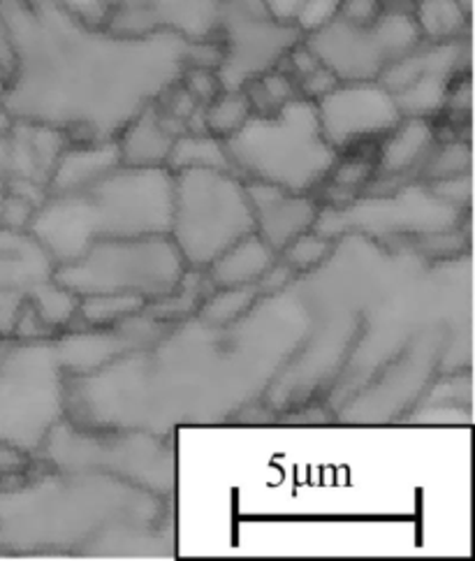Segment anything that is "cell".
I'll list each match as a JSON object with an SVG mask.
<instances>
[{
    "label": "cell",
    "instance_id": "obj_1",
    "mask_svg": "<svg viewBox=\"0 0 475 561\" xmlns=\"http://www.w3.org/2000/svg\"><path fill=\"white\" fill-rule=\"evenodd\" d=\"M311 316L288 290L260 297L232 325L200 318L132 348L70 386L77 425L163 434L184 423H219L248 409L302 351Z\"/></svg>",
    "mask_w": 475,
    "mask_h": 561
},
{
    "label": "cell",
    "instance_id": "obj_2",
    "mask_svg": "<svg viewBox=\"0 0 475 561\" xmlns=\"http://www.w3.org/2000/svg\"><path fill=\"white\" fill-rule=\"evenodd\" d=\"M0 14L12 47L3 114L63 130L70 142L116 139L186 68L188 39L170 31L116 33L33 0H0Z\"/></svg>",
    "mask_w": 475,
    "mask_h": 561
},
{
    "label": "cell",
    "instance_id": "obj_3",
    "mask_svg": "<svg viewBox=\"0 0 475 561\" xmlns=\"http://www.w3.org/2000/svg\"><path fill=\"white\" fill-rule=\"evenodd\" d=\"M161 515V494L147 488L109 473L58 471L16 488L0 485V552H158L151 536Z\"/></svg>",
    "mask_w": 475,
    "mask_h": 561
},
{
    "label": "cell",
    "instance_id": "obj_4",
    "mask_svg": "<svg viewBox=\"0 0 475 561\" xmlns=\"http://www.w3.org/2000/svg\"><path fill=\"white\" fill-rule=\"evenodd\" d=\"M174 172L118 165L82 191L49 195L28 224L56 265L72 263L93 242L170 234Z\"/></svg>",
    "mask_w": 475,
    "mask_h": 561
},
{
    "label": "cell",
    "instance_id": "obj_5",
    "mask_svg": "<svg viewBox=\"0 0 475 561\" xmlns=\"http://www.w3.org/2000/svg\"><path fill=\"white\" fill-rule=\"evenodd\" d=\"M225 147L236 174L290 193H311L325 184L339 158L321 130L315 103L302 95L269 114H253Z\"/></svg>",
    "mask_w": 475,
    "mask_h": 561
},
{
    "label": "cell",
    "instance_id": "obj_6",
    "mask_svg": "<svg viewBox=\"0 0 475 561\" xmlns=\"http://www.w3.org/2000/svg\"><path fill=\"white\" fill-rule=\"evenodd\" d=\"M251 232L255 218L246 182L234 172L209 168L174 172L170 237L188 270H207Z\"/></svg>",
    "mask_w": 475,
    "mask_h": 561
},
{
    "label": "cell",
    "instance_id": "obj_7",
    "mask_svg": "<svg viewBox=\"0 0 475 561\" xmlns=\"http://www.w3.org/2000/svg\"><path fill=\"white\" fill-rule=\"evenodd\" d=\"M68 380L56 342H0V440L37 453L68 415Z\"/></svg>",
    "mask_w": 475,
    "mask_h": 561
},
{
    "label": "cell",
    "instance_id": "obj_8",
    "mask_svg": "<svg viewBox=\"0 0 475 561\" xmlns=\"http://www.w3.org/2000/svg\"><path fill=\"white\" fill-rule=\"evenodd\" d=\"M186 260L170 234L101 239L72 263L56 265L51 278L77 297L140 295L155 302L182 286Z\"/></svg>",
    "mask_w": 475,
    "mask_h": 561
},
{
    "label": "cell",
    "instance_id": "obj_9",
    "mask_svg": "<svg viewBox=\"0 0 475 561\" xmlns=\"http://www.w3.org/2000/svg\"><path fill=\"white\" fill-rule=\"evenodd\" d=\"M43 448L58 471L109 473L161 496L174 490V455L155 432L82 427L63 417Z\"/></svg>",
    "mask_w": 475,
    "mask_h": 561
},
{
    "label": "cell",
    "instance_id": "obj_10",
    "mask_svg": "<svg viewBox=\"0 0 475 561\" xmlns=\"http://www.w3.org/2000/svg\"><path fill=\"white\" fill-rule=\"evenodd\" d=\"M422 43L408 8L387 3L369 26L348 24L332 14L321 26L304 33V45L339 82L379 79L383 70Z\"/></svg>",
    "mask_w": 475,
    "mask_h": 561
},
{
    "label": "cell",
    "instance_id": "obj_11",
    "mask_svg": "<svg viewBox=\"0 0 475 561\" xmlns=\"http://www.w3.org/2000/svg\"><path fill=\"white\" fill-rule=\"evenodd\" d=\"M460 218L462 209L443 203L427 184H404L390 195L352 197L348 205L318 211L313 230L327 239L341 234H362L367 239L429 237L457 230Z\"/></svg>",
    "mask_w": 475,
    "mask_h": 561
},
{
    "label": "cell",
    "instance_id": "obj_12",
    "mask_svg": "<svg viewBox=\"0 0 475 561\" xmlns=\"http://www.w3.org/2000/svg\"><path fill=\"white\" fill-rule=\"evenodd\" d=\"M216 35L223 45V91H240L255 77L281 68L304 31L276 14L269 0H221Z\"/></svg>",
    "mask_w": 475,
    "mask_h": 561
},
{
    "label": "cell",
    "instance_id": "obj_13",
    "mask_svg": "<svg viewBox=\"0 0 475 561\" xmlns=\"http://www.w3.org/2000/svg\"><path fill=\"white\" fill-rule=\"evenodd\" d=\"M315 112L325 139L339 153L385 137L402 122L397 100L379 79L339 82L315 100Z\"/></svg>",
    "mask_w": 475,
    "mask_h": 561
},
{
    "label": "cell",
    "instance_id": "obj_14",
    "mask_svg": "<svg viewBox=\"0 0 475 561\" xmlns=\"http://www.w3.org/2000/svg\"><path fill=\"white\" fill-rule=\"evenodd\" d=\"M255 218V234L267 247L281 253L292 239L313 230L318 218V203L309 193H290L265 182H246Z\"/></svg>",
    "mask_w": 475,
    "mask_h": 561
},
{
    "label": "cell",
    "instance_id": "obj_15",
    "mask_svg": "<svg viewBox=\"0 0 475 561\" xmlns=\"http://www.w3.org/2000/svg\"><path fill=\"white\" fill-rule=\"evenodd\" d=\"M186 133V126L174 116L151 103L116 135L121 165L130 168H167V158L176 135Z\"/></svg>",
    "mask_w": 475,
    "mask_h": 561
},
{
    "label": "cell",
    "instance_id": "obj_16",
    "mask_svg": "<svg viewBox=\"0 0 475 561\" xmlns=\"http://www.w3.org/2000/svg\"><path fill=\"white\" fill-rule=\"evenodd\" d=\"M121 165L116 139H101V142H68L58 153L54 170L49 174V195H63L82 191L97 179Z\"/></svg>",
    "mask_w": 475,
    "mask_h": 561
},
{
    "label": "cell",
    "instance_id": "obj_17",
    "mask_svg": "<svg viewBox=\"0 0 475 561\" xmlns=\"http://www.w3.org/2000/svg\"><path fill=\"white\" fill-rule=\"evenodd\" d=\"M437 142V130H433L429 118L402 116V122L381 137L375 172L385 179H402L415 170H422Z\"/></svg>",
    "mask_w": 475,
    "mask_h": 561
},
{
    "label": "cell",
    "instance_id": "obj_18",
    "mask_svg": "<svg viewBox=\"0 0 475 561\" xmlns=\"http://www.w3.org/2000/svg\"><path fill=\"white\" fill-rule=\"evenodd\" d=\"M56 263L28 230L0 228V288H31L54 274Z\"/></svg>",
    "mask_w": 475,
    "mask_h": 561
},
{
    "label": "cell",
    "instance_id": "obj_19",
    "mask_svg": "<svg viewBox=\"0 0 475 561\" xmlns=\"http://www.w3.org/2000/svg\"><path fill=\"white\" fill-rule=\"evenodd\" d=\"M276 257H279V253L267 247L255 232H251L223 251L207 270L216 288L255 286L260 276L274 265Z\"/></svg>",
    "mask_w": 475,
    "mask_h": 561
},
{
    "label": "cell",
    "instance_id": "obj_20",
    "mask_svg": "<svg viewBox=\"0 0 475 561\" xmlns=\"http://www.w3.org/2000/svg\"><path fill=\"white\" fill-rule=\"evenodd\" d=\"M410 12L425 43H452L468 37L471 12L460 0H413Z\"/></svg>",
    "mask_w": 475,
    "mask_h": 561
},
{
    "label": "cell",
    "instance_id": "obj_21",
    "mask_svg": "<svg viewBox=\"0 0 475 561\" xmlns=\"http://www.w3.org/2000/svg\"><path fill=\"white\" fill-rule=\"evenodd\" d=\"M167 168L172 172L188 170V168H209V170L234 172L232 160L228 156L225 139L216 137L211 133H190V130L176 135L170 158H167Z\"/></svg>",
    "mask_w": 475,
    "mask_h": 561
},
{
    "label": "cell",
    "instance_id": "obj_22",
    "mask_svg": "<svg viewBox=\"0 0 475 561\" xmlns=\"http://www.w3.org/2000/svg\"><path fill=\"white\" fill-rule=\"evenodd\" d=\"M257 299H260L257 286L219 288L213 295L202 299V305L197 307V318L216 328L232 325L255 307Z\"/></svg>",
    "mask_w": 475,
    "mask_h": 561
},
{
    "label": "cell",
    "instance_id": "obj_23",
    "mask_svg": "<svg viewBox=\"0 0 475 561\" xmlns=\"http://www.w3.org/2000/svg\"><path fill=\"white\" fill-rule=\"evenodd\" d=\"M251 116H253V107L248 103V95L244 93V89L221 91L211 100V103L202 107L205 130L221 139L232 137Z\"/></svg>",
    "mask_w": 475,
    "mask_h": 561
},
{
    "label": "cell",
    "instance_id": "obj_24",
    "mask_svg": "<svg viewBox=\"0 0 475 561\" xmlns=\"http://www.w3.org/2000/svg\"><path fill=\"white\" fill-rule=\"evenodd\" d=\"M144 307L147 299L140 295H84L79 297L77 313H82V318L93 328H109L142 313Z\"/></svg>",
    "mask_w": 475,
    "mask_h": 561
},
{
    "label": "cell",
    "instance_id": "obj_25",
    "mask_svg": "<svg viewBox=\"0 0 475 561\" xmlns=\"http://www.w3.org/2000/svg\"><path fill=\"white\" fill-rule=\"evenodd\" d=\"M28 302L47 328H61L72 318V313H77L79 297L58 286L54 278L39 280V284L28 288Z\"/></svg>",
    "mask_w": 475,
    "mask_h": 561
},
{
    "label": "cell",
    "instance_id": "obj_26",
    "mask_svg": "<svg viewBox=\"0 0 475 561\" xmlns=\"http://www.w3.org/2000/svg\"><path fill=\"white\" fill-rule=\"evenodd\" d=\"M466 172H471V147L468 142L454 137L450 142L433 145L420 170V176L425 182H433V179H448Z\"/></svg>",
    "mask_w": 475,
    "mask_h": 561
},
{
    "label": "cell",
    "instance_id": "obj_27",
    "mask_svg": "<svg viewBox=\"0 0 475 561\" xmlns=\"http://www.w3.org/2000/svg\"><path fill=\"white\" fill-rule=\"evenodd\" d=\"M332 251H334V239H327L315 230H309L297 239H292L279 255H283V260L294 272H311L315 267L325 265Z\"/></svg>",
    "mask_w": 475,
    "mask_h": 561
},
{
    "label": "cell",
    "instance_id": "obj_28",
    "mask_svg": "<svg viewBox=\"0 0 475 561\" xmlns=\"http://www.w3.org/2000/svg\"><path fill=\"white\" fill-rule=\"evenodd\" d=\"M375 174V158H369L364 153H352L341 160V156L336 158V163L329 172L325 182H332L336 191H346V188H360L369 184V179Z\"/></svg>",
    "mask_w": 475,
    "mask_h": 561
},
{
    "label": "cell",
    "instance_id": "obj_29",
    "mask_svg": "<svg viewBox=\"0 0 475 561\" xmlns=\"http://www.w3.org/2000/svg\"><path fill=\"white\" fill-rule=\"evenodd\" d=\"M179 84L197 100V105H207L223 91L219 72L209 68H184Z\"/></svg>",
    "mask_w": 475,
    "mask_h": 561
},
{
    "label": "cell",
    "instance_id": "obj_30",
    "mask_svg": "<svg viewBox=\"0 0 475 561\" xmlns=\"http://www.w3.org/2000/svg\"><path fill=\"white\" fill-rule=\"evenodd\" d=\"M385 0H336L332 14L341 16L348 24L369 26L385 12Z\"/></svg>",
    "mask_w": 475,
    "mask_h": 561
},
{
    "label": "cell",
    "instance_id": "obj_31",
    "mask_svg": "<svg viewBox=\"0 0 475 561\" xmlns=\"http://www.w3.org/2000/svg\"><path fill=\"white\" fill-rule=\"evenodd\" d=\"M427 186L433 195L441 197L443 203L452 207L462 209L471 203V172L448 179H433V182H427Z\"/></svg>",
    "mask_w": 475,
    "mask_h": 561
},
{
    "label": "cell",
    "instance_id": "obj_32",
    "mask_svg": "<svg viewBox=\"0 0 475 561\" xmlns=\"http://www.w3.org/2000/svg\"><path fill=\"white\" fill-rule=\"evenodd\" d=\"M297 272L286 263V260H274V265L260 276V280H257V293H260V297H269V295H279V293H286L292 280H294Z\"/></svg>",
    "mask_w": 475,
    "mask_h": 561
},
{
    "label": "cell",
    "instance_id": "obj_33",
    "mask_svg": "<svg viewBox=\"0 0 475 561\" xmlns=\"http://www.w3.org/2000/svg\"><path fill=\"white\" fill-rule=\"evenodd\" d=\"M31 465V453L0 440V480L19 478Z\"/></svg>",
    "mask_w": 475,
    "mask_h": 561
},
{
    "label": "cell",
    "instance_id": "obj_34",
    "mask_svg": "<svg viewBox=\"0 0 475 561\" xmlns=\"http://www.w3.org/2000/svg\"><path fill=\"white\" fill-rule=\"evenodd\" d=\"M33 3H56V5H66L74 14L84 16L86 22L93 24H105L109 8L105 0H33Z\"/></svg>",
    "mask_w": 475,
    "mask_h": 561
},
{
    "label": "cell",
    "instance_id": "obj_35",
    "mask_svg": "<svg viewBox=\"0 0 475 561\" xmlns=\"http://www.w3.org/2000/svg\"><path fill=\"white\" fill-rule=\"evenodd\" d=\"M0 66L10 68V72H12V47H10V35H8L3 14H0Z\"/></svg>",
    "mask_w": 475,
    "mask_h": 561
},
{
    "label": "cell",
    "instance_id": "obj_36",
    "mask_svg": "<svg viewBox=\"0 0 475 561\" xmlns=\"http://www.w3.org/2000/svg\"><path fill=\"white\" fill-rule=\"evenodd\" d=\"M8 87H10V68L0 66V112H3V100H5Z\"/></svg>",
    "mask_w": 475,
    "mask_h": 561
}]
</instances>
